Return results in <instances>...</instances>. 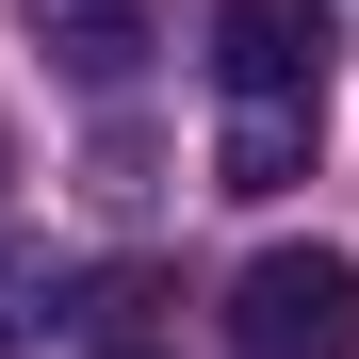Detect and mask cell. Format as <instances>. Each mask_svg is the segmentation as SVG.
<instances>
[{"label":"cell","instance_id":"1","mask_svg":"<svg viewBox=\"0 0 359 359\" xmlns=\"http://www.w3.org/2000/svg\"><path fill=\"white\" fill-rule=\"evenodd\" d=\"M327 49H343V17L327 0H212V82H229V196H278L294 163H311V131H327Z\"/></svg>","mask_w":359,"mask_h":359},{"label":"cell","instance_id":"2","mask_svg":"<svg viewBox=\"0 0 359 359\" xmlns=\"http://www.w3.org/2000/svg\"><path fill=\"white\" fill-rule=\"evenodd\" d=\"M229 343L245 359H359V262L343 245H262L229 278Z\"/></svg>","mask_w":359,"mask_h":359},{"label":"cell","instance_id":"3","mask_svg":"<svg viewBox=\"0 0 359 359\" xmlns=\"http://www.w3.org/2000/svg\"><path fill=\"white\" fill-rule=\"evenodd\" d=\"M33 33H49V66H66V82H131L147 66V33H163V0H33Z\"/></svg>","mask_w":359,"mask_h":359},{"label":"cell","instance_id":"4","mask_svg":"<svg viewBox=\"0 0 359 359\" xmlns=\"http://www.w3.org/2000/svg\"><path fill=\"white\" fill-rule=\"evenodd\" d=\"M49 327H66V262L0 229V359H17V343H49Z\"/></svg>","mask_w":359,"mask_h":359}]
</instances>
